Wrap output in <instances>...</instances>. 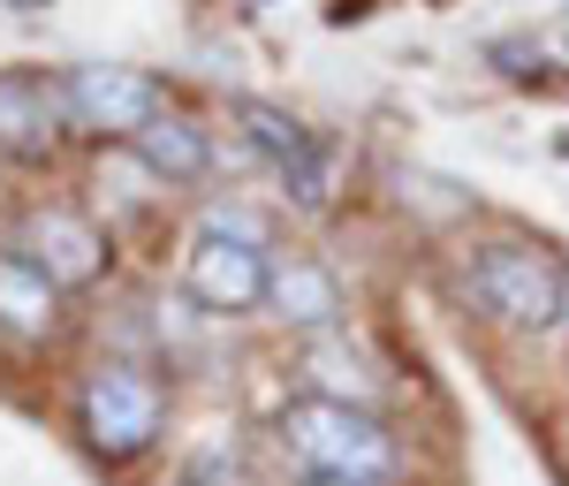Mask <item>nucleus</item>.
Returning <instances> with one entry per match:
<instances>
[{
    "mask_svg": "<svg viewBox=\"0 0 569 486\" xmlns=\"http://www.w3.org/2000/svg\"><path fill=\"white\" fill-rule=\"evenodd\" d=\"M266 305H273V319H289V327H305V335H327V327L342 319V281H335L327 266H311V259H289V266H273Z\"/></svg>",
    "mask_w": 569,
    "mask_h": 486,
    "instance_id": "6e6552de",
    "label": "nucleus"
},
{
    "mask_svg": "<svg viewBox=\"0 0 569 486\" xmlns=\"http://www.w3.org/2000/svg\"><path fill=\"white\" fill-rule=\"evenodd\" d=\"M160 418H168V396H160V380L144 365H99L84 380V396H77V426L107 464L144 456L160 442Z\"/></svg>",
    "mask_w": 569,
    "mask_h": 486,
    "instance_id": "7ed1b4c3",
    "label": "nucleus"
},
{
    "mask_svg": "<svg viewBox=\"0 0 569 486\" xmlns=\"http://www.w3.org/2000/svg\"><path fill=\"white\" fill-rule=\"evenodd\" d=\"M61 115H69L77 130H99V137H137L144 122H160L168 107H160V85H152L144 69H107V61H91V69H69V77H61Z\"/></svg>",
    "mask_w": 569,
    "mask_h": 486,
    "instance_id": "39448f33",
    "label": "nucleus"
},
{
    "mask_svg": "<svg viewBox=\"0 0 569 486\" xmlns=\"http://www.w3.org/2000/svg\"><path fill=\"white\" fill-rule=\"evenodd\" d=\"M176 486H251V479H243V448L228 442V434H206V442L182 456Z\"/></svg>",
    "mask_w": 569,
    "mask_h": 486,
    "instance_id": "ddd939ff",
    "label": "nucleus"
},
{
    "mask_svg": "<svg viewBox=\"0 0 569 486\" xmlns=\"http://www.w3.org/2000/svg\"><path fill=\"white\" fill-rule=\"evenodd\" d=\"M16 251L39 259L61 289H91V281L107 274V236H99L84 214H69V206H31V214H23V236H16Z\"/></svg>",
    "mask_w": 569,
    "mask_h": 486,
    "instance_id": "423d86ee",
    "label": "nucleus"
},
{
    "mask_svg": "<svg viewBox=\"0 0 569 486\" xmlns=\"http://www.w3.org/2000/svg\"><path fill=\"white\" fill-rule=\"evenodd\" d=\"M236 122H243V137H251V152H266V160L281 168V182L319 160L305 122H297V115H281V107H266V99H236Z\"/></svg>",
    "mask_w": 569,
    "mask_h": 486,
    "instance_id": "f8f14e48",
    "label": "nucleus"
},
{
    "mask_svg": "<svg viewBox=\"0 0 569 486\" xmlns=\"http://www.w3.org/2000/svg\"><path fill=\"white\" fill-rule=\"evenodd\" d=\"M0 152H16V160L53 152V99L23 77H0Z\"/></svg>",
    "mask_w": 569,
    "mask_h": 486,
    "instance_id": "9b49d317",
    "label": "nucleus"
},
{
    "mask_svg": "<svg viewBox=\"0 0 569 486\" xmlns=\"http://www.w3.org/2000/svg\"><path fill=\"white\" fill-rule=\"evenodd\" d=\"M281 448L305 464L311 479H342V486H388L395 479V434L372 410L350 403H289L281 410Z\"/></svg>",
    "mask_w": 569,
    "mask_h": 486,
    "instance_id": "f257e3e1",
    "label": "nucleus"
},
{
    "mask_svg": "<svg viewBox=\"0 0 569 486\" xmlns=\"http://www.w3.org/2000/svg\"><path fill=\"white\" fill-rule=\"evenodd\" d=\"M305 380L319 388V403H350V410H372V403H380V373H372L365 350H350L342 335H319L305 350Z\"/></svg>",
    "mask_w": 569,
    "mask_h": 486,
    "instance_id": "9d476101",
    "label": "nucleus"
},
{
    "mask_svg": "<svg viewBox=\"0 0 569 486\" xmlns=\"http://www.w3.org/2000/svg\"><path fill=\"white\" fill-rule=\"evenodd\" d=\"M137 160H144L152 182H198L213 168V137L198 130L190 115H160V122L137 130Z\"/></svg>",
    "mask_w": 569,
    "mask_h": 486,
    "instance_id": "1a4fd4ad",
    "label": "nucleus"
},
{
    "mask_svg": "<svg viewBox=\"0 0 569 486\" xmlns=\"http://www.w3.org/2000/svg\"><path fill=\"white\" fill-rule=\"evenodd\" d=\"M562 319H569V281H562Z\"/></svg>",
    "mask_w": 569,
    "mask_h": 486,
    "instance_id": "2eb2a0df",
    "label": "nucleus"
},
{
    "mask_svg": "<svg viewBox=\"0 0 569 486\" xmlns=\"http://www.w3.org/2000/svg\"><path fill=\"white\" fill-rule=\"evenodd\" d=\"M182 289L213 319L259 311L266 289H273V259H266L259 228L243 221V214H206V228L190 236V259H182Z\"/></svg>",
    "mask_w": 569,
    "mask_h": 486,
    "instance_id": "f03ea898",
    "label": "nucleus"
},
{
    "mask_svg": "<svg viewBox=\"0 0 569 486\" xmlns=\"http://www.w3.org/2000/svg\"><path fill=\"white\" fill-rule=\"evenodd\" d=\"M61 327V281L39 259H23L16 244L0 251V335L16 343H46Z\"/></svg>",
    "mask_w": 569,
    "mask_h": 486,
    "instance_id": "0eeeda50",
    "label": "nucleus"
},
{
    "mask_svg": "<svg viewBox=\"0 0 569 486\" xmlns=\"http://www.w3.org/2000/svg\"><path fill=\"white\" fill-rule=\"evenodd\" d=\"M8 8H46V0H8Z\"/></svg>",
    "mask_w": 569,
    "mask_h": 486,
    "instance_id": "4468645a",
    "label": "nucleus"
},
{
    "mask_svg": "<svg viewBox=\"0 0 569 486\" xmlns=\"http://www.w3.org/2000/svg\"><path fill=\"white\" fill-rule=\"evenodd\" d=\"M305 486H342V479H305Z\"/></svg>",
    "mask_w": 569,
    "mask_h": 486,
    "instance_id": "dca6fc26",
    "label": "nucleus"
},
{
    "mask_svg": "<svg viewBox=\"0 0 569 486\" xmlns=\"http://www.w3.org/2000/svg\"><path fill=\"white\" fill-rule=\"evenodd\" d=\"M562 281L569 274L547 251H531V244H486L471 259V297L501 327H517V335H539V327L562 319Z\"/></svg>",
    "mask_w": 569,
    "mask_h": 486,
    "instance_id": "20e7f679",
    "label": "nucleus"
}]
</instances>
